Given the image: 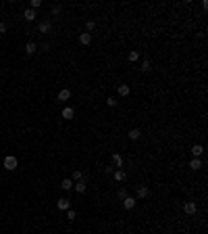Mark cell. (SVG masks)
Listing matches in <instances>:
<instances>
[{
	"label": "cell",
	"mask_w": 208,
	"mask_h": 234,
	"mask_svg": "<svg viewBox=\"0 0 208 234\" xmlns=\"http://www.w3.org/2000/svg\"><path fill=\"white\" fill-rule=\"evenodd\" d=\"M17 165H19V161H17V157H13V155H8V157H4V167H6L8 172H13V169H17Z\"/></svg>",
	"instance_id": "1"
},
{
	"label": "cell",
	"mask_w": 208,
	"mask_h": 234,
	"mask_svg": "<svg viewBox=\"0 0 208 234\" xmlns=\"http://www.w3.org/2000/svg\"><path fill=\"white\" fill-rule=\"evenodd\" d=\"M135 203H137V199H133V196H125L123 199V207L125 209H133Z\"/></svg>",
	"instance_id": "2"
},
{
	"label": "cell",
	"mask_w": 208,
	"mask_h": 234,
	"mask_svg": "<svg viewBox=\"0 0 208 234\" xmlns=\"http://www.w3.org/2000/svg\"><path fill=\"white\" fill-rule=\"evenodd\" d=\"M56 207H58L60 211H67V209L71 207V201H69V199H60V201L56 203Z\"/></svg>",
	"instance_id": "3"
},
{
	"label": "cell",
	"mask_w": 208,
	"mask_h": 234,
	"mask_svg": "<svg viewBox=\"0 0 208 234\" xmlns=\"http://www.w3.org/2000/svg\"><path fill=\"white\" fill-rule=\"evenodd\" d=\"M38 29H40L42 34H48V32L52 29V25H50V21H42L40 25H38Z\"/></svg>",
	"instance_id": "4"
},
{
	"label": "cell",
	"mask_w": 208,
	"mask_h": 234,
	"mask_svg": "<svg viewBox=\"0 0 208 234\" xmlns=\"http://www.w3.org/2000/svg\"><path fill=\"white\" fill-rule=\"evenodd\" d=\"M69 98H71V90L63 88V90L58 92V100H63V102H65V100H69Z\"/></svg>",
	"instance_id": "5"
},
{
	"label": "cell",
	"mask_w": 208,
	"mask_h": 234,
	"mask_svg": "<svg viewBox=\"0 0 208 234\" xmlns=\"http://www.w3.org/2000/svg\"><path fill=\"white\" fill-rule=\"evenodd\" d=\"M183 209H185V213H189V215H192V213H196V209H198V207H196V203H194V201H189V203H185V207H183Z\"/></svg>",
	"instance_id": "6"
},
{
	"label": "cell",
	"mask_w": 208,
	"mask_h": 234,
	"mask_svg": "<svg viewBox=\"0 0 208 234\" xmlns=\"http://www.w3.org/2000/svg\"><path fill=\"white\" fill-rule=\"evenodd\" d=\"M73 113H75V111H73L71 107H65V109H63V119H73Z\"/></svg>",
	"instance_id": "7"
},
{
	"label": "cell",
	"mask_w": 208,
	"mask_h": 234,
	"mask_svg": "<svg viewBox=\"0 0 208 234\" xmlns=\"http://www.w3.org/2000/svg\"><path fill=\"white\" fill-rule=\"evenodd\" d=\"M79 42H81L83 46H87V44L92 42V36H89V34H79Z\"/></svg>",
	"instance_id": "8"
},
{
	"label": "cell",
	"mask_w": 208,
	"mask_h": 234,
	"mask_svg": "<svg viewBox=\"0 0 208 234\" xmlns=\"http://www.w3.org/2000/svg\"><path fill=\"white\" fill-rule=\"evenodd\" d=\"M23 17H25L27 21H34V19H36V11H34V8H27V11L23 13Z\"/></svg>",
	"instance_id": "9"
},
{
	"label": "cell",
	"mask_w": 208,
	"mask_h": 234,
	"mask_svg": "<svg viewBox=\"0 0 208 234\" xmlns=\"http://www.w3.org/2000/svg\"><path fill=\"white\" fill-rule=\"evenodd\" d=\"M192 153H194V157H200V155L204 153V146H202V144H194V148H192Z\"/></svg>",
	"instance_id": "10"
},
{
	"label": "cell",
	"mask_w": 208,
	"mask_h": 234,
	"mask_svg": "<svg viewBox=\"0 0 208 234\" xmlns=\"http://www.w3.org/2000/svg\"><path fill=\"white\" fill-rule=\"evenodd\" d=\"M189 167H192V169H200V167H202V161H200L198 157H194V159L189 161Z\"/></svg>",
	"instance_id": "11"
},
{
	"label": "cell",
	"mask_w": 208,
	"mask_h": 234,
	"mask_svg": "<svg viewBox=\"0 0 208 234\" xmlns=\"http://www.w3.org/2000/svg\"><path fill=\"white\" fill-rule=\"evenodd\" d=\"M73 188H75L79 194H83V192H85V182H83V180H79L77 184H73Z\"/></svg>",
	"instance_id": "12"
},
{
	"label": "cell",
	"mask_w": 208,
	"mask_h": 234,
	"mask_svg": "<svg viewBox=\"0 0 208 234\" xmlns=\"http://www.w3.org/2000/svg\"><path fill=\"white\" fill-rule=\"evenodd\" d=\"M71 180H73V182H79V180H83V174L79 172V169H75L73 176H71Z\"/></svg>",
	"instance_id": "13"
},
{
	"label": "cell",
	"mask_w": 208,
	"mask_h": 234,
	"mask_svg": "<svg viewBox=\"0 0 208 234\" xmlns=\"http://www.w3.org/2000/svg\"><path fill=\"white\" fill-rule=\"evenodd\" d=\"M144 196H148V188H146V186H139V188H137V199H144Z\"/></svg>",
	"instance_id": "14"
},
{
	"label": "cell",
	"mask_w": 208,
	"mask_h": 234,
	"mask_svg": "<svg viewBox=\"0 0 208 234\" xmlns=\"http://www.w3.org/2000/svg\"><path fill=\"white\" fill-rule=\"evenodd\" d=\"M113 163H115L117 167H121V165H123V157H121V155H113Z\"/></svg>",
	"instance_id": "15"
},
{
	"label": "cell",
	"mask_w": 208,
	"mask_h": 234,
	"mask_svg": "<svg viewBox=\"0 0 208 234\" xmlns=\"http://www.w3.org/2000/svg\"><path fill=\"white\" fill-rule=\"evenodd\" d=\"M119 94H121V96H127V94H129V86H127V84H121V86H119Z\"/></svg>",
	"instance_id": "16"
},
{
	"label": "cell",
	"mask_w": 208,
	"mask_h": 234,
	"mask_svg": "<svg viewBox=\"0 0 208 234\" xmlns=\"http://www.w3.org/2000/svg\"><path fill=\"white\" fill-rule=\"evenodd\" d=\"M25 52H27V54H34V52H36V44H34V42H27V46H25Z\"/></svg>",
	"instance_id": "17"
},
{
	"label": "cell",
	"mask_w": 208,
	"mask_h": 234,
	"mask_svg": "<svg viewBox=\"0 0 208 234\" xmlns=\"http://www.w3.org/2000/svg\"><path fill=\"white\" fill-rule=\"evenodd\" d=\"M60 186H63V190H69V188H73V180H69V178H67V180H63V184H60Z\"/></svg>",
	"instance_id": "18"
},
{
	"label": "cell",
	"mask_w": 208,
	"mask_h": 234,
	"mask_svg": "<svg viewBox=\"0 0 208 234\" xmlns=\"http://www.w3.org/2000/svg\"><path fill=\"white\" fill-rule=\"evenodd\" d=\"M115 180H117V182H123L125 180V172H115Z\"/></svg>",
	"instance_id": "19"
},
{
	"label": "cell",
	"mask_w": 208,
	"mask_h": 234,
	"mask_svg": "<svg viewBox=\"0 0 208 234\" xmlns=\"http://www.w3.org/2000/svg\"><path fill=\"white\" fill-rule=\"evenodd\" d=\"M137 59H139V52H137V50H131V52H129V61H137Z\"/></svg>",
	"instance_id": "20"
},
{
	"label": "cell",
	"mask_w": 208,
	"mask_h": 234,
	"mask_svg": "<svg viewBox=\"0 0 208 234\" xmlns=\"http://www.w3.org/2000/svg\"><path fill=\"white\" fill-rule=\"evenodd\" d=\"M129 138H131V140H137V138H139V130H131V132H129Z\"/></svg>",
	"instance_id": "21"
},
{
	"label": "cell",
	"mask_w": 208,
	"mask_h": 234,
	"mask_svg": "<svg viewBox=\"0 0 208 234\" xmlns=\"http://www.w3.org/2000/svg\"><path fill=\"white\" fill-rule=\"evenodd\" d=\"M106 105H108V107H117V100H115L113 96H108V98H106Z\"/></svg>",
	"instance_id": "22"
},
{
	"label": "cell",
	"mask_w": 208,
	"mask_h": 234,
	"mask_svg": "<svg viewBox=\"0 0 208 234\" xmlns=\"http://www.w3.org/2000/svg\"><path fill=\"white\" fill-rule=\"evenodd\" d=\"M85 27H87V32H92V29L96 27V21H87V23H85Z\"/></svg>",
	"instance_id": "23"
},
{
	"label": "cell",
	"mask_w": 208,
	"mask_h": 234,
	"mask_svg": "<svg viewBox=\"0 0 208 234\" xmlns=\"http://www.w3.org/2000/svg\"><path fill=\"white\" fill-rule=\"evenodd\" d=\"M142 71H150V61H144V63H142Z\"/></svg>",
	"instance_id": "24"
},
{
	"label": "cell",
	"mask_w": 208,
	"mask_h": 234,
	"mask_svg": "<svg viewBox=\"0 0 208 234\" xmlns=\"http://www.w3.org/2000/svg\"><path fill=\"white\" fill-rule=\"evenodd\" d=\"M38 6H42V0H31V8H34V11H36V8H38Z\"/></svg>",
	"instance_id": "25"
},
{
	"label": "cell",
	"mask_w": 208,
	"mask_h": 234,
	"mask_svg": "<svg viewBox=\"0 0 208 234\" xmlns=\"http://www.w3.org/2000/svg\"><path fill=\"white\" fill-rule=\"evenodd\" d=\"M58 13H60V4H54L52 6V15H58Z\"/></svg>",
	"instance_id": "26"
},
{
	"label": "cell",
	"mask_w": 208,
	"mask_h": 234,
	"mask_svg": "<svg viewBox=\"0 0 208 234\" xmlns=\"http://www.w3.org/2000/svg\"><path fill=\"white\" fill-rule=\"evenodd\" d=\"M75 217H77V213H75V211H69V213H67V220H71V222H73Z\"/></svg>",
	"instance_id": "27"
},
{
	"label": "cell",
	"mask_w": 208,
	"mask_h": 234,
	"mask_svg": "<svg viewBox=\"0 0 208 234\" xmlns=\"http://www.w3.org/2000/svg\"><path fill=\"white\" fill-rule=\"evenodd\" d=\"M119 196H121V199H125V196H127V190H125V188H121V190H119Z\"/></svg>",
	"instance_id": "28"
},
{
	"label": "cell",
	"mask_w": 208,
	"mask_h": 234,
	"mask_svg": "<svg viewBox=\"0 0 208 234\" xmlns=\"http://www.w3.org/2000/svg\"><path fill=\"white\" fill-rule=\"evenodd\" d=\"M6 32V23H0V34H4Z\"/></svg>",
	"instance_id": "29"
}]
</instances>
